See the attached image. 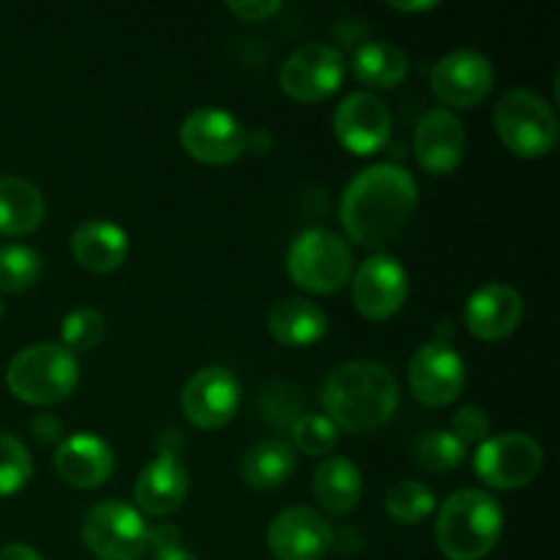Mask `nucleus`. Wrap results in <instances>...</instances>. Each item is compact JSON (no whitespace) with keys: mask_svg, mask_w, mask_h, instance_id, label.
I'll return each mask as SVG.
<instances>
[{"mask_svg":"<svg viewBox=\"0 0 560 560\" xmlns=\"http://www.w3.org/2000/svg\"><path fill=\"white\" fill-rule=\"evenodd\" d=\"M312 492L320 509L328 514H345L355 512L364 495V481H361L359 468L350 463L348 457H328L317 465L315 476H312Z\"/></svg>","mask_w":560,"mask_h":560,"instance_id":"23","label":"nucleus"},{"mask_svg":"<svg viewBox=\"0 0 560 560\" xmlns=\"http://www.w3.org/2000/svg\"><path fill=\"white\" fill-rule=\"evenodd\" d=\"M148 534L142 514L120 501L96 503L82 520V541L98 560H140L148 552Z\"/></svg>","mask_w":560,"mask_h":560,"instance_id":"7","label":"nucleus"},{"mask_svg":"<svg viewBox=\"0 0 560 560\" xmlns=\"http://www.w3.org/2000/svg\"><path fill=\"white\" fill-rule=\"evenodd\" d=\"M323 410L345 432H372L392 421L399 408V383L377 361H348L328 375Z\"/></svg>","mask_w":560,"mask_h":560,"instance_id":"2","label":"nucleus"},{"mask_svg":"<svg viewBox=\"0 0 560 560\" xmlns=\"http://www.w3.org/2000/svg\"><path fill=\"white\" fill-rule=\"evenodd\" d=\"M33 459L20 438L0 432V495H14L31 481Z\"/></svg>","mask_w":560,"mask_h":560,"instance_id":"31","label":"nucleus"},{"mask_svg":"<svg viewBox=\"0 0 560 560\" xmlns=\"http://www.w3.org/2000/svg\"><path fill=\"white\" fill-rule=\"evenodd\" d=\"M503 509L490 492L459 490L446 498L435 525V539L448 560H481L498 547Z\"/></svg>","mask_w":560,"mask_h":560,"instance_id":"3","label":"nucleus"},{"mask_svg":"<svg viewBox=\"0 0 560 560\" xmlns=\"http://www.w3.org/2000/svg\"><path fill=\"white\" fill-rule=\"evenodd\" d=\"M545 465V448L525 432H503L479 443L474 457L476 476L495 490H523Z\"/></svg>","mask_w":560,"mask_h":560,"instance_id":"8","label":"nucleus"},{"mask_svg":"<svg viewBox=\"0 0 560 560\" xmlns=\"http://www.w3.org/2000/svg\"><path fill=\"white\" fill-rule=\"evenodd\" d=\"M42 273V260L33 249L20 244L0 246V290L3 293H22L36 284Z\"/></svg>","mask_w":560,"mask_h":560,"instance_id":"29","label":"nucleus"},{"mask_svg":"<svg viewBox=\"0 0 560 560\" xmlns=\"http://www.w3.org/2000/svg\"><path fill=\"white\" fill-rule=\"evenodd\" d=\"M419 206V184L399 164H372L345 189L339 217L350 241L383 246L397 238Z\"/></svg>","mask_w":560,"mask_h":560,"instance_id":"1","label":"nucleus"},{"mask_svg":"<svg viewBox=\"0 0 560 560\" xmlns=\"http://www.w3.org/2000/svg\"><path fill=\"white\" fill-rule=\"evenodd\" d=\"M345 55L331 44H304L279 69V85L290 98L315 104L337 93L345 80Z\"/></svg>","mask_w":560,"mask_h":560,"instance_id":"9","label":"nucleus"},{"mask_svg":"<svg viewBox=\"0 0 560 560\" xmlns=\"http://www.w3.org/2000/svg\"><path fill=\"white\" fill-rule=\"evenodd\" d=\"M44 197L36 184L16 175L0 178V235H27L44 222Z\"/></svg>","mask_w":560,"mask_h":560,"instance_id":"24","label":"nucleus"},{"mask_svg":"<svg viewBox=\"0 0 560 560\" xmlns=\"http://www.w3.org/2000/svg\"><path fill=\"white\" fill-rule=\"evenodd\" d=\"M104 328H107V320H104L102 312L93 310V306H77L63 317V326H60L63 342L60 345L71 353L93 350L104 339Z\"/></svg>","mask_w":560,"mask_h":560,"instance_id":"30","label":"nucleus"},{"mask_svg":"<svg viewBox=\"0 0 560 560\" xmlns=\"http://www.w3.org/2000/svg\"><path fill=\"white\" fill-rule=\"evenodd\" d=\"M337 140L355 156H372L392 135V113L375 93H350L334 113Z\"/></svg>","mask_w":560,"mask_h":560,"instance_id":"16","label":"nucleus"},{"mask_svg":"<svg viewBox=\"0 0 560 560\" xmlns=\"http://www.w3.org/2000/svg\"><path fill=\"white\" fill-rule=\"evenodd\" d=\"M282 5L277 0H244V3H228L230 14H235L244 22H266L268 16L277 14Z\"/></svg>","mask_w":560,"mask_h":560,"instance_id":"35","label":"nucleus"},{"mask_svg":"<svg viewBox=\"0 0 560 560\" xmlns=\"http://www.w3.org/2000/svg\"><path fill=\"white\" fill-rule=\"evenodd\" d=\"M241 405V383L224 366H206L184 383L180 410L200 430H222L235 419Z\"/></svg>","mask_w":560,"mask_h":560,"instance_id":"11","label":"nucleus"},{"mask_svg":"<svg viewBox=\"0 0 560 560\" xmlns=\"http://www.w3.org/2000/svg\"><path fill=\"white\" fill-rule=\"evenodd\" d=\"M288 273L310 293H337L353 273V252L334 230H304L288 252Z\"/></svg>","mask_w":560,"mask_h":560,"instance_id":"6","label":"nucleus"},{"mask_svg":"<svg viewBox=\"0 0 560 560\" xmlns=\"http://www.w3.org/2000/svg\"><path fill=\"white\" fill-rule=\"evenodd\" d=\"M386 512L402 525H419L435 512V492L413 479H402L386 492Z\"/></svg>","mask_w":560,"mask_h":560,"instance_id":"28","label":"nucleus"},{"mask_svg":"<svg viewBox=\"0 0 560 560\" xmlns=\"http://www.w3.org/2000/svg\"><path fill=\"white\" fill-rule=\"evenodd\" d=\"M0 560H42V556L27 545H5L0 550Z\"/></svg>","mask_w":560,"mask_h":560,"instance_id":"37","label":"nucleus"},{"mask_svg":"<svg viewBox=\"0 0 560 560\" xmlns=\"http://www.w3.org/2000/svg\"><path fill=\"white\" fill-rule=\"evenodd\" d=\"M180 145L202 164H230L244 153L246 131L222 107H200L180 124Z\"/></svg>","mask_w":560,"mask_h":560,"instance_id":"12","label":"nucleus"},{"mask_svg":"<svg viewBox=\"0 0 560 560\" xmlns=\"http://www.w3.org/2000/svg\"><path fill=\"white\" fill-rule=\"evenodd\" d=\"M31 432L42 443H60L63 441V424L52 413H42L31 421Z\"/></svg>","mask_w":560,"mask_h":560,"instance_id":"36","label":"nucleus"},{"mask_svg":"<svg viewBox=\"0 0 560 560\" xmlns=\"http://www.w3.org/2000/svg\"><path fill=\"white\" fill-rule=\"evenodd\" d=\"M328 317L312 301L290 295V299H279L268 312V331L277 342L288 345V348H306L326 337Z\"/></svg>","mask_w":560,"mask_h":560,"instance_id":"22","label":"nucleus"},{"mask_svg":"<svg viewBox=\"0 0 560 560\" xmlns=\"http://www.w3.org/2000/svg\"><path fill=\"white\" fill-rule=\"evenodd\" d=\"M416 465L430 474H452L468 457V448L446 430H432L416 441L413 446Z\"/></svg>","mask_w":560,"mask_h":560,"instance_id":"27","label":"nucleus"},{"mask_svg":"<svg viewBox=\"0 0 560 560\" xmlns=\"http://www.w3.org/2000/svg\"><path fill=\"white\" fill-rule=\"evenodd\" d=\"M410 279L402 262L392 255H372L353 277V304L370 320H388L402 310Z\"/></svg>","mask_w":560,"mask_h":560,"instance_id":"13","label":"nucleus"},{"mask_svg":"<svg viewBox=\"0 0 560 560\" xmlns=\"http://www.w3.org/2000/svg\"><path fill=\"white\" fill-rule=\"evenodd\" d=\"M452 432L465 448L474 446V443H485L487 435H490V419L481 408L476 405H468V408L457 410V416L452 419Z\"/></svg>","mask_w":560,"mask_h":560,"instance_id":"33","label":"nucleus"},{"mask_svg":"<svg viewBox=\"0 0 560 560\" xmlns=\"http://www.w3.org/2000/svg\"><path fill=\"white\" fill-rule=\"evenodd\" d=\"M0 317H3V301H0Z\"/></svg>","mask_w":560,"mask_h":560,"instance_id":"39","label":"nucleus"},{"mask_svg":"<svg viewBox=\"0 0 560 560\" xmlns=\"http://www.w3.org/2000/svg\"><path fill=\"white\" fill-rule=\"evenodd\" d=\"M495 131L514 156L539 159L556 148L560 126L556 109L545 96L530 88H514L498 102Z\"/></svg>","mask_w":560,"mask_h":560,"instance_id":"5","label":"nucleus"},{"mask_svg":"<svg viewBox=\"0 0 560 560\" xmlns=\"http://www.w3.org/2000/svg\"><path fill=\"white\" fill-rule=\"evenodd\" d=\"M413 153L430 175H452L465 156V126L452 109H430L421 115L413 135Z\"/></svg>","mask_w":560,"mask_h":560,"instance_id":"17","label":"nucleus"},{"mask_svg":"<svg viewBox=\"0 0 560 560\" xmlns=\"http://www.w3.org/2000/svg\"><path fill=\"white\" fill-rule=\"evenodd\" d=\"M410 60L405 49L392 42H366L353 55V74L370 88H397L408 77Z\"/></svg>","mask_w":560,"mask_h":560,"instance_id":"25","label":"nucleus"},{"mask_svg":"<svg viewBox=\"0 0 560 560\" xmlns=\"http://www.w3.org/2000/svg\"><path fill=\"white\" fill-rule=\"evenodd\" d=\"M80 364L71 350L58 342H38L20 350L9 361L5 386L27 405H58L74 392Z\"/></svg>","mask_w":560,"mask_h":560,"instance_id":"4","label":"nucleus"},{"mask_svg":"<svg viewBox=\"0 0 560 560\" xmlns=\"http://www.w3.org/2000/svg\"><path fill=\"white\" fill-rule=\"evenodd\" d=\"M115 459L107 441L91 432H77L63 438L55 452V470L60 479L77 490H93L102 487L113 476Z\"/></svg>","mask_w":560,"mask_h":560,"instance_id":"19","label":"nucleus"},{"mask_svg":"<svg viewBox=\"0 0 560 560\" xmlns=\"http://www.w3.org/2000/svg\"><path fill=\"white\" fill-rule=\"evenodd\" d=\"M430 85L438 102L452 109H468L490 96L495 85V69L490 58L476 49H454L432 66Z\"/></svg>","mask_w":560,"mask_h":560,"instance_id":"10","label":"nucleus"},{"mask_svg":"<svg viewBox=\"0 0 560 560\" xmlns=\"http://www.w3.org/2000/svg\"><path fill=\"white\" fill-rule=\"evenodd\" d=\"M71 255L85 271L109 273L124 266L129 255V235L107 219L82 222L71 235Z\"/></svg>","mask_w":560,"mask_h":560,"instance_id":"21","label":"nucleus"},{"mask_svg":"<svg viewBox=\"0 0 560 560\" xmlns=\"http://www.w3.org/2000/svg\"><path fill=\"white\" fill-rule=\"evenodd\" d=\"M293 441L306 457H326L339 443V430L326 413H304L295 419Z\"/></svg>","mask_w":560,"mask_h":560,"instance_id":"32","label":"nucleus"},{"mask_svg":"<svg viewBox=\"0 0 560 560\" xmlns=\"http://www.w3.org/2000/svg\"><path fill=\"white\" fill-rule=\"evenodd\" d=\"M148 556L151 560H200L180 547V534L173 525H159L148 534Z\"/></svg>","mask_w":560,"mask_h":560,"instance_id":"34","label":"nucleus"},{"mask_svg":"<svg viewBox=\"0 0 560 560\" xmlns=\"http://www.w3.org/2000/svg\"><path fill=\"white\" fill-rule=\"evenodd\" d=\"M410 392L427 408H446L465 386V364L448 345L430 342L419 348L408 366Z\"/></svg>","mask_w":560,"mask_h":560,"instance_id":"15","label":"nucleus"},{"mask_svg":"<svg viewBox=\"0 0 560 560\" xmlns=\"http://www.w3.org/2000/svg\"><path fill=\"white\" fill-rule=\"evenodd\" d=\"M189 492V474L173 452H162L137 476L135 501L148 517H167Z\"/></svg>","mask_w":560,"mask_h":560,"instance_id":"20","label":"nucleus"},{"mask_svg":"<svg viewBox=\"0 0 560 560\" xmlns=\"http://www.w3.org/2000/svg\"><path fill=\"white\" fill-rule=\"evenodd\" d=\"M331 547V525L315 509H284L268 528V550L277 560H323Z\"/></svg>","mask_w":560,"mask_h":560,"instance_id":"14","label":"nucleus"},{"mask_svg":"<svg viewBox=\"0 0 560 560\" xmlns=\"http://www.w3.org/2000/svg\"><path fill=\"white\" fill-rule=\"evenodd\" d=\"M438 3H432V0H424V3H392V9L397 11H430L435 9Z\"/></svg>","mask_w":560,"mask_h":560,"instance_id":"38","label":"nucleus"},{"mask_svg":"<svg viewBox=\"0 0 560 560\" xmlns=\"http://www.w3.org/2000/svg\"><path fill=\"white\" fill-rule=\"evenodd\" d=\"M295 468L293 448L284 441H262L241 459V479L255 490H277Z\"/></svg>","mask_w":560,"mask_h":560,"instance_id":"26","label":"nucleus"},{"mask_svg":"<svg viewBox=\"0 0 560 560\" xmlns=\"http://www.w3.org/2000/svg\"><path fill=\"white\" fill-rule=\"evenodd\" d=\"M523 295L506 282L481 284L465 304V326L485 342L512 337L523 323Z\"/></svg>","mask_w":560,"mask_h":560,"instance_id":"18","label":"nucleus"}]
</instances>
